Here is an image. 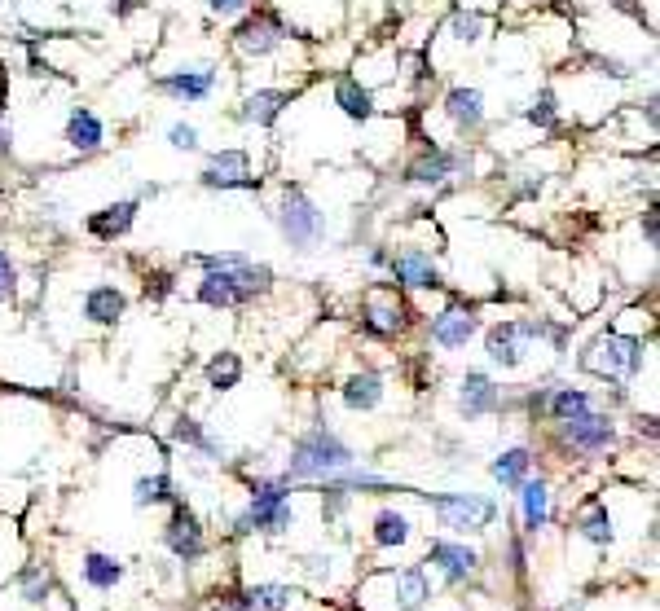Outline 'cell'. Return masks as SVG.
<instances>
[{
  "label": "cell",
  "instance_id": "1",
  "mask_svg": "<svg viewBox=\"0 0 660 611\" xmlns=\"http://www.w3.org/2000/svg\"><path fill=\"white\" fill-rule=\"evenodd\" d=\"M348 466H352V449H348V444L339 440L335 431L313 427L308 436L295 440L286 475H291V480H335V475L348 471Z\"/></svg>",
  "mask_w": 660,
  "mask_h": 611
},
{
  "label": "cell",
  "instance_id": "2",
  "mask_svg": "<svg viewBox=\"0 0 660 611\" xmlns=\"http://www.w3.org/2000/svg\"><path fill=\"white\" fill-rule=\"evenodd\" d=\"M269 269L264 264H247V260H238V264H225V269H207L203 277V286H198V299H203L207 308H238V304H247L251 295H260L264 286H269Z\"/></svg>",
  "mask_w": 660,
  "mask_h": 611
},
{
  "label": "cell",
  "instance_id": "3",
  "mask_svg": "<svg viewBox=\"0 0 660 611\" xmlns=\"http://www.w3.org/2000/svg\"><path fill=\"white\" fill-rule=\"evenodd\" d=\"M278 225H282V238L291 242L295 251H308V247H317V242L326 238V216L317 211V203L300 190V185H286Z\"/></svg>",
  "mask_w": 660,
  "mask_h": 611
},
{
  "label": "cell",
  "instance_id": "4",
  "mask_svg": "<svg viewBox=\"0 0 660 611\" xmlns=\"http://www.w3.org/2000/svg\"><path fill=\"white\" fill-rule=\"evenodd\" d=\"M295 519L291 502H286V484L282 480H260L251 488V506L247 515L238 519V532H286Z\"/></svg>",
  "mask_w": 660,
  "mask_h": 611
},
{
  "label": "cell",
  "instance_id": "5",
  "mask_svg": "<svg viewBox=\"0 0 660 611\" xmlns=\"http://www.w3.org/2000/svg\"><path fill=\"white\" fill-rule=\"evenodd\" d=\"M586 370L603 374V379H630V374L643 370V339H621V335L594 339L586 352Z\"/></svg>",
  "mask_w": 660,
  "mask_h": 611
},
{
  "label": "cell",
  "instance_id": "6",
  "mask_svg": "<svg viewBox=\"0 0 660 611\" xmlns=\"http://www.w3.org/2000/svg\"><path fill=\"white\" fill-rule=\"evenodd\" d=\"M427 502L440 510V524L454 528V532H480L493 524V515H498V506L489 502V497H476V493H423Z\"/></svg>",
  "mask_w": 660,
  "mask_h": 611
},
{
  "label": "cell",
  "instance_id": "7",
  "mask_svg": "<svg viewBox=\"0 0 660 611\" xmlns=\"http://www.w3.org/2000/svg\"><path fill=\"white\" fill-rule=\"evenodd\" d=\"M559 436H564V444H572L577 453H603V449H608V444L616 440V427H612V418L581 409V414L564 418Z\"/></svg>",
  "mask_w": 660,
  "mask_h": 611
},
{
  "label": "cell",
  "instance_id": "8",
  "mask_svg": "<svg viewBox=\"0 0 660 611\" xmlns=\"http://www.w3.org/2000/svg\"><path fill=\"white\" fill-rule=\"evenodd\" d=\"M220 84V71L216 66H190V71H168L159 80V93L163 97H176V102L194 106V102H207Z\"/></svg>",
  "mask_w": 660,
  "mask_h": 611
},
{
  "label": "cell",
  "instance_id": "9",
  "mask_svg": "<svg viewBox=\"0 0 660 611\" xmlns=\"http://www.w3.org/2000/svg\"><path fill=\"white\" fill-rule=\"evenodd\" d=\"M203 185H212V190H256L260 181L251 176V159L242 150H220L207 159Z\"/></svg>",
  "mask_w": 660,
  "mask_h": 611
},
{
  "label": "cell",
  "instance_id": "10",
  "mask_svg": "<svg viewBox=\"0 0 660 611\" xmlns=\"http://www.w3.org/2000/svg\"><path fill=\"white\" fill-rule=\"evenodd\" d=\"M282 40H286V27L273 14H256L234 31V44L247 53V58H264V53H273Z\"/></svg>",
  "mask_w": 660,
  "mask_h": 611
},
{
  "label": "cell",
  "instance_id": "11",
  "mask_svg": "<svg viewBox=\"0 0 660 611\" xmlns=\"http://www.w3.org/2000/svg\"><path fill=\"white\" fill-rule=\"evenodd\" d=\"M392 277L401 286H414V291H440V286H445V277H440V269L432 264V255L418 251V247L396 255V260H392Z\"/></svg>",
  "mask_w": 660,
  "mask_h": 611
},
{
  "label": "cell",
  "instance_id": "12",
  "mask_svg": "<svg viewBox=\"0 0 660 611\" xmlns=\"http://www.w3.org/2000/svg\"><path fill=\"white\" fill-rule=\"evenodd\" d=\"M480 330V317L471 313V308H462V304H454V308H445L440 317H432V343L436 348H467V339Z\"/></svg>",
  "mask_w": 660,
  "mask_h": 611
},
{
  "label": "cell",
  "instance_id": "13",
  "mask_svg": "<svg viewBox=\"0 0 660 611\" xmlns=\"http://www.w3.org/2000/svg\"><path fill=\"white\" fill-rule=\"evenodd\" d=\"M163 541H168V550L176 554V559H185V563H194L198 554H203V528H198V519H194L185 506H176V510H172Z\"/></svg>",
  "mask_w": 660,
  "mask_h": 611
},
{
  "label": "cell",
  "instance_id": "14",
  "mask_svg": "<svg viewBox=\"0 0 660 611\" xmlns=\"http://www.w3.org/2000/svg\"><path fill=\"white\" fill-rule=\"evenodd\" d=\"M498 387H493L489 379H484L480 370H471L467 379H462V392H458V409H462V418L467 422H476V418H484V414H493L498 409Z\"/></svg>",
  "mask_w": 660,
  "mask_h": 611
},
{
  "label": "cell",
  "instance_id": "15",
  "mask_svg": "<svg viewBox=\"0 0 660 611\" xmlns=\"http://www.w3.org/2000/svg\"><path fill=\"white\" fill-rule=\"evenodd\" d=\"M102 141H106V124L88 106H75L71 115H66V146H71V150L93 154Z\"/></svg>",
  "mask_w": 660,
  "mask_h": 611
},
{
  "label": "cell",
  "instance_id": "16",
  "mask_svg": "<svg viewBox=\"0 0 660 611\" xmlns=\"http://www.w3.org/2000/svg\"><path fill=\"white\" fill-rule=\"evenodd\" d=\"M291 106V93L286 88H260V93H251L247 102H242L238 110V119L242 124H256V128H269L273 119L282 115V110Z\"/></svg>",
  "mask_w": 660,
  "mask_h": 611
},
{
  "label": "cell",
  "instance_id": "17",
  "mask_svg": "<svg viewBox=\"0 0 660 611\" xmlns=\"http://www.w3.org/2000/svg\"><path fill=\"white\" fill-rule=\"evenodd\" d=\"M132 220H137V203L124 198V203H110L102 211H93V216H88V233H93V238H102V242H110V238H119V233H128Z\"/></svg>",
  "mask_w": 660,
  "mask_h": 611
},
{
  "label": "cell",
  "instance_id": "18",
  "mask_svg": "<svg viewBox=\"0 0 660 611\" xmlns=\"http://www.w3.org/2000/svg\"><path fill=\"white\" fill-rule=\"evenodd\" d=\"M462 168V154H454V150H440V146H432L423 154V159L410 168V181L414 185H440L445 176H454Z\"/></svg>",
  "mask_w": 660,
  "mask_h": 611
},
{
  "label": "cell",
  "instance_id": "19",
  "mask_svg": "<svg viewBox=\"0 0 660 611\" xmlns=\"http://www.w3.org/2000/svg\"><path fill=\"white\" fill-rule=\"evenodd\" d=\"M445 115L454 119L462 132H476L484 124V97H480V88H454V93L445 97Z\"/></svg>",
  "mask_w": 660,
  "mask_h": 611
},
{
  "label": "cell",
  "instance_id": "20",
  "mask_svg": "<svg viewBox=\"0 0 660 611\" xmlns=\"http://www.w3.org/2000/svg\"><path fill=\"white\" fill-rule=\"evenodd\" d=\"M128 299L124 291H115V286H93V291L84 295V317L97 321V326H115L119 317H124Z\"/></svg>",
  "mask_w": 660,
  "mask_h": 611
},
{
  "label": "cell",
  "instance_id": "21",
  "mask_svg": "<svg viewBox=\"0 0 660 611\" xmlns=\"http://www.w3.org/2000/svg\"><path fill=\"white\" fill-rule=\"evenodd\" d=\"M335 106L344 110L352 124H366V119L374 115V97H370V88H361L357 80H352V75H339V80H335Z\"/></svg>",
  "mask_w": 660,
  "mask_h": 611
},
{
  "label": "cell",
  "instance_id": "22",
  "mask_svg": "<svg viewBox=\"0 0 660 611\" xmlns=\"http://www.w3.org/2000/svg\"><path fill=\"white\" fill-rule=\"evenodd\" d=\"M432 563H440V572H445V581H462V576H471L476 572V550H467V546H454V541H436L432 554H427Z\"/></svg>",
  "mask_w": 660,
  "mask_h": 611
},
{
  "label": "cell",
  "instance_id": "23",
  "mask_svg": "<svg viewBox=\"0 0 660 611\" xmlns=\"http://www.w3.org/2000/svg\"><path fill=\"white\" fill-rule=\"evenodd\" d=\"M520 330H515V321H506V326H493L489 330V343H484V348H489V361L493 365H502V370H515V365H520V357H524V348H520Z\"/></svg>",
  "mask_w": 660,
  "mask_h": 611
},
{
  "label": "cell",
  "instance_id": "24",
  "mask_svg": "<svg viewBox=\"0 0 660 611\" xmlns=\"http://www.w3.org/2000/svg\"><path fill=\"white\" fill-rule=\"evenodd\" d=\"M520 506H524V528L537 532L550 519V488L542 480H524L520 484Z\"/></svg>",
  "mask_w": 660,
  "mask_h": 611
},
{
  "label": "cell",
  "instance_id": "25",
  "mask_svg": "<svg viewBox=\"0 0 660 611\" xmlns=\"http://www.w3.org/2000/svg\"><path fill=\"white\" fill-rule=\"evenodd\" d=\"M119 576H124V563L115 559V554H88L84 559V581L93 585V590H115Z\"/></svg>",
  "mask_w": 660,
  "mask_h": 611
},
{
  "label": "cell",
  "instance_id": "26",
  "mask_svg": "<svg viewBox=\"0 0 660 611\" xmlns=\"http://www.w3.org/2000/svg\"><path fill=\"white\" fill-rule=\"evenodd\" d=\"M383 401V379L379 374H357L344 383V405L348 409H374Z\"/></svg>",
  "mask_w": 660,
  "mask_h": 611
},
{
  "label": "cell",
  "instance_id": "27",
  "mask_svg": "<svg viewBox=\"0 0 660 611\" xmlns=\"http://www.w3.org/2000/svg\"><path fill=\"white\" fill-rule=\"evenodd\" d=\"M361 326H366L370 335L388 339V335H396V330L405 326V313H401V304H366V313H361Z\"/></svg>",
  "mask_w": 660,
  "mask_h": 611
},
{
  "label": "cell",
  "instance_id": "28",
  "mask_svg": "<svg viewBox=\"0 0 660 611\" xmlns=\"http://www.w3.org/2000/svg\"><path fill=\"white\" fill-rule=\"evenodd\" d=\"M291 590L286 585H251L247 594H242V611H286L291 607Z\"/></svg>",
  "mask_w": 660,
  "mask_h": 611
},
{
  "label": "cell",
  "instance_id": "29",
  "mask_svg": "<svg viewBox=\"0 0 660 611\" xmlns=\"http://www.w3.org/2000/svg\"><path fill=\"white\" fill-rule=\"evenodd\" d=\"M528 449H506L498 462H493V480H502V488H520L528 475Z\"/></svg>",
  "mask_w": 660,
  "mask_h": 611
},
{
  "label": "cell",
  "instance_id": "30",
  "mask_svg": "<svg viewBox=\"0 0 660 611\" xmlns=\"http://www.w3.org/2000/svg\"><path fill=\"white\" fill-rule=\"evenodd\" d=\"M242 379V361L234 357V352H220V357L207 361V383L216 387V392H229V387H238Z\"/></svg>",
  "mask_w": 660,
  "mask_h": 611
},
{
  "label": "cell",
  "instance_id": "31",
  "mask_svg": "<svg viewBox=\"0 0 660 611\" xmlns=\"http://www.w3.org/2000/svg\"><path fill=\"white\" fill-rule=\"evenodd\" d=\"M374 541H379V546H405V541H410V519L396 515V510H383V515L374 519Z\"/></svg>",
  "mask_w": 660,
  "mask_h": 611
},
{
  "label": "cell",
  "instance_id": "32",
  "mask_svg": "<svg viewBox=\"0 0 660 611\" xmlns=\"http://www.w3.org/2000/svg\"><path fill=\"white\" fill-rule=\"evenodd\" d=\"M172 436L181 440V444H190V449H198V453H203V458H216V462H220V444H216L212 436H207V431L198 427L194 418H181V422H176V427H172Z\"/></svg>",
  "mask_w": 660,
  "mask_h": 611
},
{
  "label": "cell",
  "instance_id": "33",
  "mask_svg": "<svg viewBox=\"0 0 660 611\" xmlns=\"http://www.w3.org/2000/svg\"><path fill=\"white\" fill-rule=\"evenodd\" d=\"M396 598H401V611H410L418 607L427 598V576L423 568H405L401 576H396Z\"/></svg>",
  "mask_w": 660,
  "mask_h": 611
},
{
  "label": "cell",
  "instance_id": "34",
  "mask_svg": "<svg viewBox=\"0 0 660 611\" xmlns=\"http://www.w3.org/2000/svg\"><path fill=\"white\" fill-rule=\"evenodd\" d=\"M581 409H590V396L586 392H577V387H559L555 396H550V418L555 422H564L572 414H581Z\"/></svg>",
  "mask_w": 660,
  "mask_h": 611
},
{
  "label": "cell",
  "instance_id": "35",
  "mask_svg": "<svg viewBox=\"0 0 660 611\" xmlns=\"http://www.w3.org/2000/svg\"><path fill=\"white\" fill-rule=\"evenodd\" d=\"M586 537L594 541V546H608L612 541V519H608V506H590V515L577 524Z\"/></svg>",
  "mask_w": 660,
  "mask_h": 611
},
{
  "label": "cell",
  "instance_id": "36",
  "mask_svg": "<svg viewBox=\"0 0 660 611\" xmlns=\"http://www.w3.org/2000/svg\"><path fill=\"white\" fill-rule=\"evenodd\" d=\"M172 497V480L168 475H146V480H137V497L132 502L137 506H154V502H168Z\"/></svg>",
  "mask_w": 660,
  "mask_h": 611
},
{
  "label": "cell",
  "instance_id": "37",
  "mask_svg": "<svg viewBox=\"0 0 660 611\" xmlns=\"http://www.w3.org/2000/svg\"><path fill=\"white\" fill-rule=\"evenodd\" d=\"M528 124H537V128H555V124H559L555 93H537V102L528 106Z\"/></svg>",
  "mask_w": 660,
  "mask_h": 611
},
{
  "label": "cell",
  "instance_id": "38",
  "mask_svg": "<svg viewBox=\"0 0 660 611\" xmlns=\"http://www.w3.org/2000/svg\"><path fill=\"white\" fill-rule=\"evenodd\" d=\"M480 27H484L480 14H462V9H458V14L449 18V31H454L458 44H476L480 40Z\"/></svg>",
  "mask_w": 660,
  "mask_h": 611
},
{
  "label": "cell",
  "instance_id": "39",
  "mask_svg": "<svg viewBox=\"0 0 660 611\" xmlns=\"http://www.w3.org/2000/svg\"><path fill=\"white\" fill-rule=\"evenodd\" d=\"M44 594H49V576H44L40 568L22 572V598H27V603H44Z\"/></svg>",
  "mask_w": 660,
  "mask_h": 611
},
{
  "label": "cell",
  "instance_id": "40",
  "mask_svg": "<svg viewBox=\"0 0 660 611\" xmlns=\"http://www.w3.org/2000/svg\"><path fill=\"white\" fill-rule=\"evenodd\" d=\"M14 286H18V269H14V260H9V255L0 251V304H5V299L14 295Z\"/></svg>",
  "mask_w": 660,
  "mask_h": 611
},
{
  "label": "cell",
  "instance_id": "41",
  "mask_svg": "<svg viewBox=\"0 0 660 611\" xmlns=\"http://www.w3.org/2000/svg\"><path fill=\"white\" fill-rule=\"evenodd\" d=\"M168 141H172L176 150H198V132L190 124H172L168 128Z\"/></svg>",
  "mask_w": 660,
  "mask_h": 611
},
{
  "label": "cell",
  "instance_id": "42",
  "mask_svg": "<svg viewBox=\"0 0 660 611\" xmlns=\"http://www.w3.org/2000/svg\"><path fill=\"white\" fill-rule=\"evenodd\" d=\"M207 9L220 18H238V14H247L251 9V0H207Z\"/></svg>",
  "mask_w": 660,
  "mask_h": 611
},
{
  "label": "cell",
  "instance_id": "43",
  "mask_svg": "<svg viewBox=\"0 0 660 611\" xmlns=\"http://www.w3.org/2000/svg\"><path fill=\"white\" fill-rule=\"evenodd\" d=\"M643 233H647V247H656V207H647V220H643Z\"/></svg>",
  "mask_w": 660,
  "mask_h": 611
},
{
  "label": "cell",
  "instance_id": "44",
  "mask_svg": "<svg viewBox=\"0 0 660 611\" xmlns=\"http://www.w3.org/2000/svg\"><path fill=\"white\" fill-rule=\"evenodd\" d=\"M9 150H14V132L0 124V154H9Z\"/></svg>",
  "mask_w": 660,
  "mask_h": 611
}]
</instances>
